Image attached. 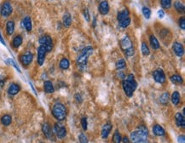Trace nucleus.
<instances>
[{"instance_id":"33","label":"nucleus","mask_w":185,"mask_h":143,"mask_svg":"<svg viewBox=\"0 0 185 143\" xmlns=\"http://www.w3.org/2000/svg\"><path fill=\"white\" fill-rule=\"evenodd\" d=\"M125 66H126V63H125V60L124 59L119 60L115 64V66L118 70H121V69L125 68Z\"/></svg>"},{"instance_id":"13","label":"nucleus","mask_w":185,"mask_h":143,"mask_svg":"<svg viewBox=\"0 0 185 143\" xmlns=\"http://www.w3.org/2000/svg\"><path fill=\"white\" fill-rule=\"evenodd\" d=\"M33 60V55L31 52H26L21 56V62L25 66H29Z\"/></svg>"},{"instance_id":"37","label":"nucleus","mask_w":185,"mask_h":143,"mask_svg":"<svg viewBox=\"0 0 185 143\" xmlns=\"http://www.w3.org/2000/svg\"><path fill=\"white\" fill-rule=\"evenodd\" d=\"M119 24V26L122 27V28H126L127 27H129L130 26V24H131V18H127L126 20H125L124 21H122V22H120Z\"/></svg>"},{"instance_id":"8","label":"nucleus","mask_w":185,"mask_h":143,"mask_svg":"<svg viewBox=\"0 0 185 143\" xmlns=\"http://www.w3.org/2000/svg\"><path fill=\"white\" fill-rule=\"evenodd\" d=\"M54 130L56 135V136L59 139H62L67 136V130L62 125H61L60 123H56L54 125Z\"/></svg>"},{"instance_id":"15","label":"nucleus","mask_w":185,"mask_h":143,"mask_svg":"<svg viewBox=\"0 0 185 143\" xmlns=\"http://www.w3.org/2000/svg\"><path fill=\"white\" fill-rule=\"evenodd\" d=\"M175 119H176V124L178 127L184 128L185 127V118L184 115L183 113H178L175 115Z\"/></svg>"},{"instance_id":"36","label":"nucleus","mask_w":185,"mask_h":143,"mask_svg":"<svg viewBox=\"0 0 185 143\" xmlns=\"http://www.w3.org/2000/svg\"><path fill=\"white\" fill-rule=\"evenodd\" d=\"M142 12H143V15L146 19H149V18L151 17V10L148 7H143Z\"/></svg>"},{"instance_id":"23","label":"nucleus","mask_w":185,"mask_h":143,"mask_svg":"<svg viewBox=\"0 0 185 143\" xmlns=\"http://www.w3.org/2000/svg\"><path fill=\"white\" fill-rule=\"evenodd\" d=\"M22 42H23V38H22V36L21 35H16L14 38H13V41H12V46L14 48H19L21 44H22Z\"/></svg>"},{"instance_id":"22","label":"nucleus","mask_w":185,"mask_h":143,"mask_svg":"<svg viewBox=\"0 0 185 143\" xmlns=\"http://www.w3.org/2000/svg\"><path fill=\"white\" fill-rule=\"evenodd\" d=\"M15 32V22L13 21H8L6 23V33L9 36L12 35Z\"/></svg>"},{"instance_id":"2","label":"nucleus","mask_w":185,"mask_h":143,"mask_svg":"<svg viewBox=\"0 0 185 143\" xmlns=\"http://www.w3.org/2000/svg\"><path fill=\"white\" fill-rule=\"evenodd\" d=\"M122 87L125 95L128 97H131L133 95V93L137 87V83L133 74H129L127 77L122 81Z\"/></svg>"},{"instance_id":"1","label":"nucleus","mask_w":185,"mask_h":143,"mask_svg":"<svg viewBox=\"0 0 185 143\" xmlns=\"http://www.w3.org/2000/svg\"><path fill=\"white\" fill-rule=\"evenodd\" d=\"M149 130L144 125H140L137 130L131 134V140L132 143H148Z\"/></svg>"},{"instance_id":"25","label":"nucleus","mask_w":185,"mask_h":143,"mask_svg":"<svg viewBox=\"0 0 185 143\" xmlns=\"http://www.w3.org/2000/svg\"><path fill=\"white\" fill-rule=\"evenodd\" d=\"M62 23L65 27H69L72 24V17L69 13H65L62 18Z\"/></svg>"},{"instance_id":"12","label":"nucleus","mask_w":185,"mask_h":143,"mask_svg":"<svg viewBox=\"0 0 185 143\" xmlns=\"http://www.w3.org/2000/svg\"><path fill=\"white\" fill-rule=\"evenodd\" d=\"M172 49L174 53L176 54L177 56L182 57L184 54V48L183 46V44L179 42H174L172 45Z\"/></svg>"},{"instance_id":"45","label":"nucleus","mask_w":185,"mask_h":143,"mask_svg":"<svg viewBox=\"0 0 185 143\" xmlns=\"http://www.w3.org/2000/svg\"><path fill=\"white\" fill-rule=\"evenodd\" d=\"M4 83H5V77H4V76H0V86L3 87Z\"/></svg>"},{"instance_id":"20","label":"nucleus","mask_w":185,"mask_h":143,"mask_svg":"<svg viewBox=\"0 0 185 143\" xmlns=\"http://www.w3.org/2000/svg\"><path fill=\"white\" fill-rule=\"evenodd\" d=\"M153 133L155 134V136H163L166 134L165 130L163 129V127L159 125H155L153 127Z\"/></svg>"},{"instance_id":"17","label":"nucleus","mask_w":185,"mask_h":143,"mask_svg":"<svg viewBox=\"0 0 185 143\" xmlns=\"http://www.w3.org/2000/svg\"><path fill=\"white\" fill-rule=\"evenodd\" d=\"M129 17H130V12H129V10H128L127 9H125L124 10L119 12L118 15H117V20H118L119 23L124 21L125 20H126L127 18Z\"/></svg>"},{"instance_id":"41","label":"nucleus","mask_w":185,"mask_h":143,"mask_svg":"<svg viewBox=\"0 0 185 143\" xmlns=\"http://www.w3.org/2000/svg\"><path fill=\"white\" fill-rule=\"evenodd\" d=\"M179 27H181V29L185 30V17L183 16L179 19Z\"/></svg>"},{"instance_id":"21","label":"nucleus","mask_w":185,"mask_h":143,"mask_svg":"<svg viewBox=\"0 0 185 143\" xmlns=\"http://www.w3.org/2000/svg\"><path fill=\"white\" fill-rule=\"evenodd\" d=\"M22 26L25 27V29L27 32H31L33 29V24H32V20L29 16H26L22 21Z\"/></svg>"},{"instance_id":"28","label":"nucleus","mask_w":185,"mask_h":143,"mask_svg":"<svg viewBox=\"0 0 185 143\" xmlns=\"http://www.w3.org/2000/svg\"><path fill=\"white\" fill-rule=\"evenodd\" d=\"M11 116L9 115V114H5V115H4V116L1 118V123H2V125H4V126H9V125L11 124Z\"/></svg>"},{"instance_id":"7","label":"nucleus","mask_w":185,"mask_h":143,"mask_svg":"<svg viewBox=\"0 0 185 143\" xmlns=\"http://www.w3.org/2000/svg\"><path fill=\"white\" fill-rule=\"evenodd\" d=\"M13 12V8H12L11 4L10 2H4L2 7H1V10H0V14L2 15V17L8 18L10 16V15Z\"/></svg>"},{"instance_id":"44","label":"nucleus","mask_w":185,"mask_h":143,"mask_svg":"<svg viewBox=\"0 0 185 143\" xmlns=\"http://www.w3.org/2000/svg\"><path fill=\"white\" fill-rule=\"evenodd\" d=\"M178 142L179 143H185V136L184 135H181L178 137Z\"/></svg>"},{"instance_id":"11","label":"nucleus","mask_w":185,"mask_h":143,"mask_svg":"<svg viewBox=\"0 0 185 143\" xmlns=\"http://www.w3.org/2000/svg\"><path fill=\"white\" fill-rule=\"evenodd\" d=\"M42 131H43L44 136L46 137L47 139L53 140V132H52L51 127H50L49 123L45 122L42 125Z\"/></svg>"},{"instance_id":"40","label":"nucleus","mask_w":185,"mask_h":143,"mask_svg":"<svg viewBox=\"0 0 185 143\" xmlns=\"http://www.w3.org/2000/svg\"><path fill=\"white\" fill-rule=\"evenodd\" d=\"M6 62H7V63H9V64H11V65L13 66H14V67H15V68H16V70H17L19 72H21V70H20V68L18 67V66L16 65V62H15L13 60L8 59L7 60H6Z\"/></svg>"},{"instance_id":"27","label":"nucleus","mask_w":185,"mask_h":143,"mask_svg":"<svg viewBox=\"0 0 185 143\" xmlns=\"http://www.w3.org/2000/svg\"><path fill=\"white\" fill-rule=\"evenodd\" d=\"M170 79H171V81H172L174 84H177V85H180V84H182L183 82H184L183 77H181L180 75H178V74L172 75V77H170Z\"/></svg>"},{"instance_id":"46","label":"nucleus","mask_w":185,"mask_h":143,"mask_svg":"<svg viewBox=\"0 0 185 143\" xmlns=\"http://www.w3.org/2000/svg\"><path fill=\"white\" fill-rule=\"evenodd\" d=\"M75 98H76V101L78 102H81L82 101V97H81V95H79V94H77V95H75Z\"/></svg>"},{"instance_id":"18","label":"nucleus","mask_w":185,"mask_h":143,"mask_svg":"<svg viewBox=\"0 0 185 143\" xmlns=\"http://www.w3.org/2000/svg\"><path fill=\"white\" fill-rule=\"evenodd\" d=\"M20 90H21V87L19 86V84L11 83L8 89V94L10 95H16L20 92Z\"/></svg>"},{"instance_id":"24","label":"nucleus","mask_w":185,"mask_h":143,"mask_svg":"<svg viewBox=\"0 0 185 143\" xmlns=\"http://www.w3.org/2000/svg\"><path fill=\"white\" fill-rule=\"evenodd\" d=\"M149 42H150L151 47L153 48L154 49H160V47H161V44H160V43H159V40L157 39V38H156L155 36H150Z\"/></svg>"},{"instance_id":"9","label":"nucleus","mask_w":185,"mask_h":143,"mask_svg":"<svg viewBox=\"0 0 185 143\" xmlns=\"http://www.w3.org/2000/svg\"><path fill=\"white\" fill-rule=\"evenodd\" d=\"M153 77L155 79V82L159 83H164L166 80V77L165 75V72L162 71L161 69H158V70H155L153 72Z\"/></svg>"},{"instance_id":"6","label":"nucleus","mask_w":185,"mask_h":143,"mask_svg":"<svg viewBox=\"0 0 185 143\" xmlns=\"http://www.w3.org/2000/svg\"><path fill=\"white\" fill-rule=\"evenodd\" d=\"M38 43H40L41 46H44L46 49L47 52H50L53 49V41L50 35L44 34L41 36L38 39Z\"/></svg>"},{"instance_id":"47","label":"nucleus","mask_w":185,"mask_h":143,"mask_svg":"<svg viewBox=\"0 0 185 143\" xmlns=\"http://www.w3.org/2000/svg\"><path fill=\"white\" fill-rule=\"evenodd\" d=\"M122 140H123V142H124V143H129V142H130V141H129L128 137L125 136V137H124V138H123V139H122Z\"/></svg>"},{"instance_id":"29","label":"nucleus","mask_w":185,"mask_h":143,"mask_svg":"<svg viewBox=\"0 0 185 143\" xmlns=\"http://www.w3.org/2000/svg\"><path fill=\"white\" fill-rule=\"evenodd\" d=\"M174 8L178 13H184V4L181 1H176L174 3Z\"/></svg>"},{"instance_id":"4","label":"nucleus","mask_w":185,"mask_h":143,"mask_svg":"<svg viewBox=\"0 0 185 143\" xmlns=\"http://www.w3.org/2000/svg\"><path fill=\"white\" fill-rule=\"evenodd\" d=\"M119 44H120L121 49L124 51V53L125 54V55L127 57H131L134 55V47H133L132 43L128 36H125L120 40Z\"/></svg>"},{"instance_id":"16","label":"nucleus","mask_w":185,"mask_h":143,"mask_svg":"<svg viewBox=\"0 0 185 143\" xmlns=\"http://www.w3.org/2000/svg\"><path fill=\"white\" fill-rule=\"evenodd\" d=\"M112 130V125L110 123H107L103 125L102 127V130H101V137L103 139H106L107 136H109L110 132Z\"/></svg>"},{"instance_id":"30","label":"nucleus","mask_w":185,"mask_h":143,"mask_svg":"<svg viewBox=\"0 0 185 143\" xmlns=\"http://www.w3.org/2000/svg\"><path fill=\"white\" fill-rule=\"evenodd\" d=\"M59 66L60 68L62 69V70H67V69H68L69 66H70V62H69V60L67 59V58H63V59H61V60L60 61Z\"/></svg>"},{"instance_id":"49","label":"nucleus","mask_w":185,"mask_h":143,"mask_svg":"<svg viewBox=\"0 0 185 143\" xmlns=\"http://www.w3.org/2000/svg\"><path fill=\"white\" fill-rule=\"evenodd\" d=\"M95 25H96V18L94 17V21H93V27H95Z\"/></svg>"},{"instance_id":"48","label":"nucleus","mask_w":185,"mask_h":143,"mask_svg":"<svg viewBox=\"0 0 185 143\" xmlns=\"http://www.w3.org/2000/svg\"><path fill=\"white\" fill-rule=\"evenodd\" d=\"M0 42H1L4 45H5V42H4V38H3V37H2V35H1V33H0Z\"/></svg>"},{"instance_id":"31","label":"nucleus","mask_w":185,"mask_h":143,"mask_svg":"<svg viewBox=\"0 0 185 143\" xmlns=\"http://www.w3.org/2000/svg\"><path fill=\"white\" fill-rule=\"evenodd\" d=\"M170 100V95H169V93L168 92H165V93H163L162 95H161V98H160V101H161V103L162 105H164V106H166L167 104H168V101Z\"/></svg>"},{"instance_id":"3","label":"nucleus","mask_w":185,"mask_h":143,"mask_svg":"<svg viewBox=\"0 0 185 143\" xmlns=\"http://www.w3.org/2000/svg\"><path fill=\"white\" fill-rule=\"evenodd\" d=\"M92 53H93V48L90 46H87L82 50V52L78 55L77 59V65L80 69H84L88 61V58L90 55H92Z\"/></svg>"},{"instance_id":"14","label":"nucleus","mask_w":185,"mask_h":143,"mask_svg":"<svg viewBox=\"0 0 185 143\" xmlns=\"http://www.w3.org/2000/svg\"><path fill=\"white\" fill-rule=\"evenodd\" d=\"M98 10H99V12H100L101 15H106L109 12V4H108L107 1L101 2V4H99V7H98Z\"/></svg>"},{"instance_id":"26","label":"nucleus","mask_w":185,"mask_h":143,"mask_svg":"<svg viewBox=\"0 0 185 143\" xmlns=\"http://www.w3.org/2000/svg\"><path fill=\"white\" fill-rule=\"evenodd\" d=\"M180 99H181V96H180L178 91H174L172 93V97H171V100H172L173 105L174 106H178L180 103Z\"/></svg>"},{"instance_id":"35","label":"nucleus","mask_w":185,"mask_h":143,"mask_svg":"<svg viewBox=\"0 0 185 143\" xmlns=\"http://www.w3.org/2000/svg\"><path fill=\"white\" fill-rule=\"evenodd\" d=\"M142 53H143V55H145V56L149 55V54H150V50H149V46H148L147 43H144V42L142 43Z\"/></svg>"},{"instance_id":"5","label":"nucleus","mask_w":185,"mask_h":143,"mask_svg":"<svg viewBox=\"0 0 185 143\" xmlns=\"http://www.w3.org/2000/svg\"><path fill=\"white\" fill-rule=\"evenodd\" d=\"M52 114L54 118L58 121H63L67 116V109L61 103H56L52 107Z\"/></svg>"},{"instance_id":"32","label":"nucleus","mask_w":185,"mask_h":143,"mask_svg":"<svg viewBox=\"0 0 185 143\" xmlns=\"http://www.w3.org/2000/svg\"><path fill=\"white\" fill-rule=\"evenodd\" d=\"M122 141V138H121V136L119 134V132L118 130H116L113 136V143H120Z\"/></svg>"},{"instance_id":"50","label":"nucleus","mask_w":185,"mask_h":143,"mask_svg":"<svg viewBox=\"0 0 185 143\" xmlns=\"http://www.w3.org/2000/svg\"><path fill=\"white\" fill-rule=\"evenodd\" d=\"M41 143H44V142H41Z\"/></svg>"},{"instance_id":"19","label":"nucleus","mask_w":185,"mask_h":143,"mask_svg":"<svg viewBox=\"0 0 185 143\" xmlns=\"http://www.w3.org/2000/svg\"><path fill=\"white\" fill-rule=\"evenodd\" d=\"M44 91L46 93H48V94H52L55 91L53 83H52L51 81H49V80L44 81Z\"/></svg>"},{"instance_id":"39","label":"nucleus","mask_w":185,"mask_h":143,"mask_svg":"<svg viewBox=\"0 0 185 143\" xmlns=\"http://www.w3.org/2000/svg\"><path fill=\"white\" fill-rule=\"evenodd\" d=\"M81 125L83 128L84 130H87L88 129V122H87V119L85 117H84L81 119Z\"/></svg>"},{"instance_id":"34","label":"nucleus","mask_w":185,"mask_h":143,"mask_svg":"<svg viewBox=\"0 0 185 143\" xmlns=\"http://www.w3.org/2000/svg\"><path fill=\"white\" fill-rule=\"evenodd\" d=\"M161 4L163 9L168 10L172 6V0H161Z\"/></svg>"},{"instance_id":"43","label":"nucleus","mask_w":185,"mask_h":143,"mask_svg":"<svg viewBox=\"0 0 185 143\" xmlns=\"http://www.w3.org/2000/svg\"><path fill=\"white\" fill-rule=\"evenodd\" d=\"M157 15H158V17L160 18V19H163V18L165 17V12L163 10H159L158 12H157Z\"/></svg>"},{"instance_id":"10","label":"nucleus","mask_w":185,"mask_h":143,"mask_svg":"<svg viewBox=\"0 0 185 143\" xmlns=\"http://www.w3.org/2000/svg\"><path fill=\"white\" fill-rule=\"evenodd\" d=\"M46 54H47V50L44 47V46H39L38 49V64L39 66H42L44 62V60H45V56H46Z\"/></svg>"},{"instance_id":"42","label":"nucleus","mask_w":185,"mask_h":143,"mask_svg":"<svg viewBox=\"0 0 185 143\" xmlns=\"http://www.w3.org/2000/svg\"><path fill=\"white\" fill-rule=\"evenodd\" d=\"M84 19H85V21H90V14H89V10H87V9H85L84 10Z\"/></svg>"},{"instance_id":"38","label":"nucleus","mask_w":185,"mask_h":143,"mask_svg":"<svg viewBox=\"0 0 185 143\" xmlns=\"http://www.w3.org/2000/svg\"><path fill=\"white\" fill-rule=\"evenodd\" d=\"M78 140H79V142L80 143H89L88 142V139H87V136L83 134V133H80L79 136H78Z\"/></svg>"}]
</instances>
